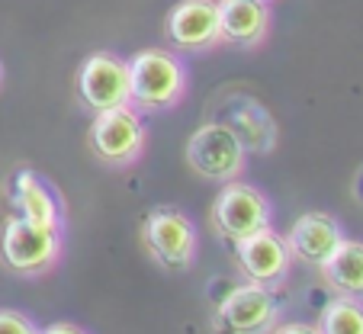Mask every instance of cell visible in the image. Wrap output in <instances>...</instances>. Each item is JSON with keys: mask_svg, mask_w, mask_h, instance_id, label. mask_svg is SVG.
Masks as SVG:
<instances>
[{"mask_svg": "<svg viewBox=\"0 0 363 334\" xmlns=\"http://www.w3.org/2000/svg\"><path fill=\"white\" fill-rule=\"evenodd\" d=\"M125 62H129V106L138 109L142 116L171 113L186 100L190 71L184 65V55H177L174 48H138Z\"/></svg>", "mask_w": 363, "mask_h": 334, "instance_id": "obj_1", "label": "cell"}, {"mask_svg": "<svg viewBox=\"0 0 363 334\" xmlns=\"http://www.w3.org/2000/svg\"><path fill=\"white\" fill-rule=\"evenodd\" d=\"M65 232L26 222L23 216H7L0 228V264L13 277L39 280L62 264Z\"/></svg>", "mask_w": 363, "mask_h": 334, "instance_id": "obj_2", "label": "cell"}, {"mask_svg": "<svg viewBox=\"0 0 363 334\" xmlns=\"http://www.w3.org/2000/svg\"><path fill=\"white\" fill-rule=\"evenodd\" d=\"M148 148V123L129 103L116 109H103L87 126V151L96 164L110 171H129L142 161Z\"/></svg>", "mask_w": 363, "mask_h": 334, "instance_id": "obj_3", "label": "cell"}, {"mask_svg": "<svg viewBox=\"0 0 363 334\" xmlns=\"http://www.w3.org/2000/svg\"><path fill=\"white\" fill-rule=\"evenodd\" d=\"M138 241L164 273H186L199 254V228L177 206H155L138 226Z\"/></svg>", "mask_w": 363, "mask_h": 334, "instance_id": "obj_4", "label": "cell"}, {"mask_svg": "<svg viewBox=\"0 0 363 334\" xmlns=\"http://www.w3.org/2000/svg\"><path fill=\"white\" fill-rule=\"evenodd\" d=\"M209 226L222 241L235 245L247 235L274 226V203L264 190L245 184L241 177L228 180V184H222V190L216 193L213 206H209Z\"/></svg>", "mask_w": 363, "mask_h": 334, "instance_id": "obj_5", "label": "cell"}, {"mask_svg": "<svg viewBox=\"0 0 363 334\" xmlns=\"http://www.w3.org/2000/svg\"><path fill=\"white\" fill-rule=\"evenodd\" d=\"M186 167L196 177L213 180V184H228L238 180L247 171V151L238 142L232 129L222 119H209L203 123L190 138H186Z\"/></svg>", "mask_w": 363, "mask_h": 334, "instance_id": "obj_6", "label": "cell"}, {"mask_svg": "<svg viewBox=\"0 0 363 334\" xmlns=\"http://www.w3.org/2000/svg\"><path fill=\"white\" fill-rule=\"evenodd\" d=\"M77 106L90 116L129 103V62L116 52H90L74 74Z\"/></svg>", "mask_w": 363, "mask_h": 334, "instance_id": "obj_7", "label": "cell"}, {"mask_svg": "<svg viewBox=\"0 0 363 334\" xmlns=\"http://www.w3.org/2000/svg\"><path fill=\"white\" fill-rule=\"evenodd\" d=\"M232 251H235V267H238V273L247 283H257V286L274 289V293H280L289 283L293 251L286 245V235H280L274 226L235 241Z\"/></svg>", "mask_w": 363, "mask_h": 334, "instance_id": "obj_8", "label": "cell"}, {"mask_svg": "<svg viewBox=\"0 0 363 334\" xmlns=\"http://www.w3.org/2000/svg\"><path fill=\"white\" fill-rule=\"evenodd\" d=\"M280 315L283 306L274 289L245 280L216 306V328L222 334H270L280 325Z\"/></svg>", "mask_w": 363, "mask_h": 334, "instance_id": "obj_9", "label": "cell"}, {"mask_svg": "<svg viewBox=\"0 0 363 334\" xmlns=\"http://www.w3.org/2000/svg\"><path fill=\"white\" fill-rule=\"evenodd\" d=\"M164 42L177 55H203L219 48V4L216 0H177L164 16Z\"/></svg>", "mask_w": 363, "mask_h": 334, "instance_id": "obj_10", "label": "cell"}, {"mask_svg": "<svg viewBox=\"0 0 363 334\" xmlns=\"http://www.w3.org/2000/svg\"><path fill=\"white\" fill-rule=\"evenodd\" d=\"M7 203L16 216H23L26 222L45 228H58L65 232V199L58 193V187L52 180H45L33 167H16L10 177Z\"/></svg>", "mask_w": 363, "mask_h": 334, "instance_id": "obj_11", "label": "cell"}, {"mask_svg": "<svg viewBox=\"0 0 363 334\" xmlns=\"http://www.w3.org/2000/svg\"><path fill=\"white\" fill-rule=\"evenodd\" d=\"M219 119L238 135L247 155H270L280 142V126L270 109L247 94H228L219 106Z\"/></svg>", "mask_w": 363, "mask_h": 334, "instance_id": "obj_12", "label": "cell"}, {"mask_svg": "<svg viewBox=\"0 0 363 334\" xmlns=\"http://www.w3.org/2000/svg\"><path fill=\"white\" fill-rule=\"evenodd\" d=\"M344 238H347L344 226L331 212H302L286 232V245L293 251V260L312 267V270H318L341 247Z\"/></svg>", "mask_w": 363, "mask_h": 334, "instance_id": "obj_13", "label": "cell"}, {"mask_svg": "<svg viewBox=\"0 0 363 334\" xmlns=\"http://www.w3.org/2000/svg\"><path fill=\"white\" fill-rule=\"evenodd\" d=\"M219 4V29L222 45L235 48H261L270 35V4L264 0H216Z\"/></svg>", "mask_w": 363, "mask_h": 334, "instance_id": "obj_14", "label": "cell"}, {"mask_svg": "<svg viewBox=\"0 0 363 334\" xmlns=\"http://www.w3.org/2000/svg\"><path fill=\"white\" fill-rule=\"evenodd\" d=\"M318 273L335 296L363 302V241L344 238L341 247L318 267Z\"/></svg>", "mask_w": 363, "mask_h": 334, "instance_id": "obj_15", "label": "cell"}, {"mask_svg": "<svg viewBox=\"0 0 363 334\" xmlns=\"http://www.w3.org/2000/svg\"><path fill=\"white\" fill-rule=\"evenodd\" d=\"M315 328L322 334H363V302L335 296V299L322 308Z\"/></svg>", "mask_w": 363, "mask_h": 334, "instance_id": "obj_16", "label": "cell"}, {"mask_svg": "<svg viewBox=\"0 0 363 334\" xmlns=\"http://www.w3.org/2000/svg\"><path fill=\"white\" fill-rule=\"evenodd\" d=\"M0 334H39V325L20 308H0Z\"/></svg>", "mask_w": 363, "mask_h": 334, "instance_id": "obj_17", "label": "cell"}, {"mask_svg": "<svg viewBox=\"0 0 363 334\" xmlns=\"http://www.w3.org/2000/svg\"><path fill=\"white\" fill-rule=\"evenodd\" d=\"M270 334H322V331L315 328V321H312V325H308V321H280Z\"/></svg>", "mask_w": 363, "mask_h": 334, "instance_id": "obj_18", "label": "cell"}, {"mask_svg": "<svg viewBox=\"0 0 363 334\" xmlns=\"http://www.w3.org/2000/svg\"><path fill=\"white\" fill-rule=\"evenodd\" d=\"M39 334H90V331L81 325H74V321H52V325L39 328Z\"/></svg>", "mask_w": 363, "mask_h": 334, "instance_id": "obj_19", "label": "cell"}, {"mask_svg": "<svg viewBox=\"0 0 363 334\" xmlns=\"http://www.w3.org/2000/svg\"><path fill=\"white\" fill-rule=\"evenodd\" d=\"M354 196L363 203V167L357 171V177H354Z\"/></svg>", "mask_w": 363, "mask_h": 334, "instance_id": "obj_20", "label": "cell"}, {"mask_svg": "<svg viewBox=\"0 0 363 334\" xmlns=\"http://www.w3.org/2000/svg\"><path fill=\"white\" fill-rule=\"evenodd\" d=\"M4 77H7V71H4V62H0V87H4Z\"/></svg>", "mask_w": 363, "mask_h": 334, "instance_id": "obj_21", "label": "cell"}, {"mask_svg": "<svg viewBox=\"0 0 363 334\" xmlns=\"http://www.w3.org/2000/svg\"><path fill=\"white\" fill-rule=\"evenodd\" d=\"M264 4H274V0H264Z\"/></svg>", "mask_w": 363, "mask_h": 334, "instance_id": "obj_22", "label": "cell"}]
</instances>
